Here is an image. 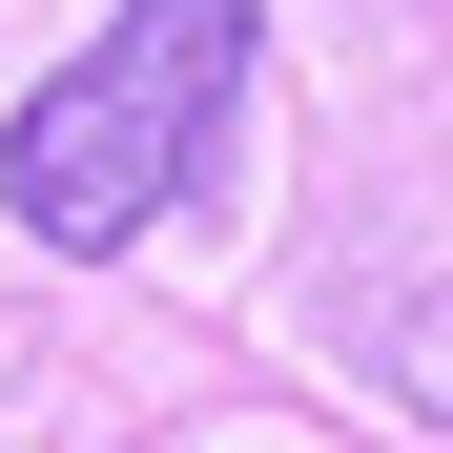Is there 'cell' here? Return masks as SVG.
Instances as JSON below:
<instances>
[{
	"mask_svg": "<svg viewBox=\"0 0 453 453\" xmlns=\"http://www.w3.org/2000/svg\"><path fill=\"white\" fill-rule=\"evenodd\" d=\"M392 392H412V412H433V433H453V288H433V310H412V330H392Z\"/></svg>",
	"mask_w": 453,
	"mask_h": 453,
	"instance_id": "2",
	"label": "cell"
},
{
	"mask_svg": "<svg viewBox=\"0 0 453 453\" xmlns=\"http://www.w3.org/2000/svg\"><path fill=\"white\" fill-rule=\"evenodd\" d=\"M226 104H248V0H124V21L21 104L0 206H21L62 268H104V248H144V226H165V186H206Z\"/></svg>",
	"mask_w": 453,
	"mask_h": 453,
	"instance_id": "1",
	"label": "cell"
}]
</instances>
